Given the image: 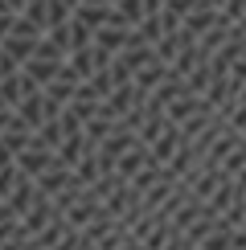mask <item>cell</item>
<instances>
[{
    "label": "cell",
    "mask_w": 246,
    "mask_h": 250,
    "mask_svg": "<svg viewBox=\"0 0 246 250\" xmlns=\"http://www.w3.org/2000/svg\"><path fill=\"white\" fill-rule=\"evenodd\" d=\"M0 250H156L29 140L0 135Z\"/></svg>",
    "instance_id": "cell-1"
}]
</instances>
